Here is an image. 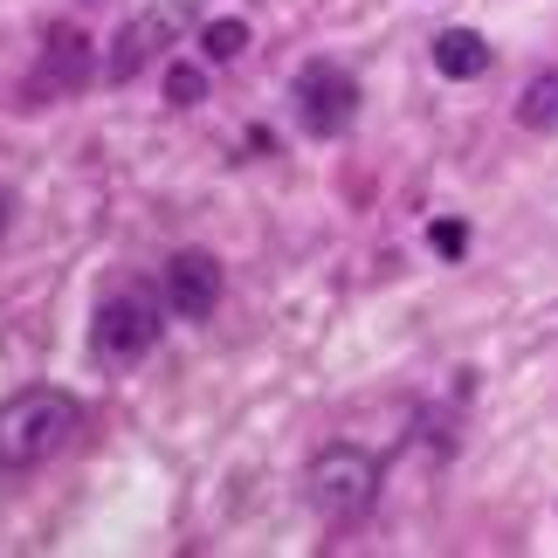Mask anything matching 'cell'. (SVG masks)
I'll list each match as a JSON object with an SVG mask.
<instances>
[{
  "label": "cell",
  "mask_w": 558,
  "mask_h": 558,
  "mask_svg": "<svg viewBox=\"0 0 558 558\" xmlns=\"http://www.w3.org/2000/svg\"><path fill=\"white\" fill-rule=\"evenodd\" d=\"M518 124H524V132H558V70H545V76H531V83H524V97H518Z\"/></svg>",
  "instance_id": "cell-9"
},
{
  "label": "cell",
  "mask_w": 558,
  "mask_h": 558,
  "mask_svg": "<svg viewBox=\"0 0 558 558\" xmlns=\"http://www.w3.org/2000/svg\"><path fill=\"white\" fill-rule=\"evenodd\" d=\"M201 49H207V62H234V56L248 49V21H234V14L207 21V28H201Z\"/></svg>",
  "instance_id": "cell-10"
},
{
  "label": "cell",
  "mask_w": 558,
  "mask_h": 558,
  "mask_svg": "<svg viewBox=\"0 0 558 558\" xmlns=\"http://www.w3.org/2000/svg\"><path fill=\"white\" fill-rule=\"evenodd\" d=\"M83 76H90V35H76V28H56L49 41H41V76H35V90H56V97H70Z\"/></svg>",
  "instance_id": "cell-6"
},
{
  "label": "cell",
  "mask_w": 558,
  "mask_h": 558,
  "mask_svg": "<svg viewBox=\"0 0 558 558\" xmlns=\"http://www.w3.org/2000/svg\"><path fill=\"white\" fill-rule=\"evenodd\" d=\"M435 70H441V76H483V70H489V41H483L476 28L435 35Z\"/></svg>",
  "instance_id": "cell-7"
},
{
  "label": "cell",
  "mask_w": 558,
  "mask_h": 558,
  "mask_svg": "<svg viewBox=\"0 0 558 558\" xmlns=\"http://www.w3.org/2000/svg\"><path fill=\"white\" fill-rule=\"evenodd\" d=\"M311 504L325 510L331 524H345L352 510L373 504V456H359V448H325V456L311 462Z\"/></svg>",
  "instance_id": "cell-4"
},
{
  "label": "cell",
  "mask_w": 558,
  "mask_h": 558,
  "mask_svg": "<svg viewBox=\"0 0 558 558\" xmlns=\"http://www.w3.org/2000/svg\"><path fill=\"white\" fill-rule=\"evenodd\" d=\"M427 242H435V255L456 263V255H469V228L462 221H435V228H427Z\"/></svg>",
  "instance_id": "cell-12"
},
{
  "label": "cell",
  "mask_w": 558,
  "mask_h": 558,
  "mask_svg": "<svg viewBox=\"0 0 558 558\" xmlns=\"http://www.w3.org/2000/svg\"><path fill=\"white\" fill-rule=\"evenodd\" d=\"M166 304L180 317H214V304H221V263L207 248H180L166 263Z\"/></svg>",
  "instance_id": "cell-5"
},
{
  "label": "cell",
  "mask_w": 558,
  "mask_h": 558,
  "mask_svg": "<svg viewBox=\"0 0 558 558\" xmlns=\"http://www.w3.org/2000/svg\"><path fill=\"white\" fill-rule=\"evenodd\" d=\"M76 435V400L56 393V386H35L14 407H0V469H35L62 456Z\"/></svg>",
  "instance_id": "cell-1"
},
{
  "label": "cell",
  "mask_w": 558,
  "mask_h": 558,
  "mask_svg": "<svg viewBox=\"0 0 558 558\" xmlns=\"http://www.w3.org/2000/svg\"><path fill=\"white\" fill-rule=\"evenodd\" d=\"M201 97H207V76L193 70V62H173V70H166V104H173V111H193Z\"/></svg>",
  "instance_id": "cell-11"
},
{
  "label": "cell",
  "mask_w": 558,
  "mask_h": 558,
  "mask_svg": "<svg viewBox=\"0 0 558 558\" xmlns=\"http://www.w3.org/2000/svg\"><path fill=\"white\" fill-rule=\"evenodd\" d=\"M0 228H8V201H0Z\"/></svg>",
  "instance_id": "cell-13"
},
{
  "label": "cell",
  "mask_w": 558,
  "mask_h": 558,
  "mask_svg": "<svg viewBox=\"0 0 558 558\" xmlns=\"http://www.w3.org/2000/svg\"><path fill=\"white\" fill-rule=\"evenodd\" d=\"M90 345H97L104 366H138V359L159 345V296L145 283L104 296L97 317H90Z\"/></svg>",
  "instance_id": "cell-2"
},
{
  "label": "cell",
  "mask_w": 558,
  "mask_h": 558,
  "mask_svg": "<svg viewBox=\"0 0 558 558\" xmlns=\"http://www.w3.org/2000/svg\"><path fill=\"white\" fill-rule=\"evenodd\" d=\"M166 21H173V14H145V21H132V28H124L118 35V56H111V76H138L145 70V62H153V49H159V35H166Z\"/></svg>",
  "instance_id": "cell-8"
},
{
  "label": "cell",
  "mask_w": 558,
  "mask_h": 558,
  "mask_svg": "<svg viewBox=\"0 0 558 558\" xmlns=\"http://www.w3.org/2000/svg\"><path fill=\"white\" fill-rule=\"evenodd\" d=\"M359 111V83L352 70H338V62H304L296 70V118H304V132L317 138H338Z\"/></svg>",
  "instance_id": "cell-3"
}]
</instances>
